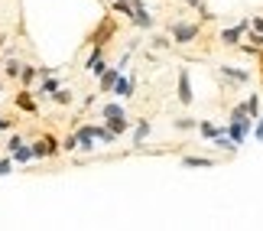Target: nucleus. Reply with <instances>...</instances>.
Segmentation results:
<instances>
[{
	"label": "nucleus",
	"mask_w": 263,
	"mask_h": 231,
	"mask_svg": "<svg viewBox=\"0 0 263 231\" xmlns=\"http://www.w3.org/2000/svg\"><path fill=\"white\" fill-rule=\"evenodd\" d=\"M29 150H33V163L36 159H55L62 153V144H59L52 134H43V137H36L33 144H29Z\"/></svg>",
	"instance_id": "1"
},
{
	"label": "nucleus",
	"mask_w": 263,
	"mask_h": 231,
	"mask_svg": "<svg viewBox=\"0 0 263 231\" xmlns=\"http://www.w3.org/2000/svg\"><path fill=\"white\" fill-rule=\"evenodd\" d=\"M221 130H224L237 147H244L247 137H250V130H254V117H228V124L221 127Z\"/></svg>",
	"instance_id": "2"
},
{
	"label": "nucleus",
	"mask_w": 263,
	"mask_h": 231,
	"mask_svg": "<svg viewBox=\"0 0 263 231\" xmlns=\"http://www.w3.org/2000/svg\"><path fill=\"white\" fill-rule=\"evenodd\" d=\"M169 36H173V46H189V43H195V39L201 36V26H198V23H185V20H179V23H173Z\"/></svg>",
	"instance_id": "3"
},
{
	"label": "nucleus",
	"mask_w": 263,
	"mask_h": 231,
	"mask_svg": "<svg viewBox=\"0 0 263 231\" xmlns=\"http://www.w3.org/2000/svg\"><path fill=\"white\" fill-rule=\"evenodd\" d=\"M176 98H179V104H192L195 101V88H192V72L189 68H179V82H176Z\"/></svg>",
	"instance_id": "4"
},
{
	"label": "nucleus",
	"mask_w": 263,
	"mask_h": 231,
	"mask_svg": "<svg viewBox=\"0 0 263 231\" xmlns=\"http://www.w3.org/2000/svg\"><path fill=\"white\" fill-rule=\"evenodd\" d=\"M114 33H117V20H114V16H104V20L98 23V29L88 36V43H91V46H107V39L114 36Z\"/></svg>",
	"instance_id": "5"
},
{
	"label": "nucleus",
	"mask_w": 263,
	"mask_h": 231,
	"mask_svg": "<svg viewBox=\"0 0 263 231\" xmlns=\"http://www.w3.org/2000/svg\"><path fill=\"white\" fill-rule=\"evenodd\" d=\"M134 92H137V72H127V75L120 72L114 88H110V95H117L120 101H127V98H134Z\"/></svg>",
	"instance_id": "6"
},
{
	"label": "nucleus",
	"mask_w": 263,
	"mask_h": 231,
	"mask_svg": "<svg viewBox=\"0 0 263 231\" xmlns=\"http://www.w3.org/2000/svg\"><path fill=\"white\" fill-rule=\"evenodd\" d=\"M75 140H78V150L82 153H95V124H82V127H75Z\"/></svg>",
	"instance_id": "7"
},
{
	"label": "nucleus",
	"mask_w": 263,
	"mask_h": 231,
	"mask_svg": "<svg viewBox=\"0 0 263 231\" xmlns=\"http://www.w3.org/2000/svg\"><path fill=\"white\" fill-rule=\"evenodd\" d=\"M247 26H250V16H244L237 26H228V29H221V43H224V46H237L240 39H244V33H247Z\"/></svg>",
	"instance_id": "8"
},
{
	"label": "nucleus",
	"mask_w": 263,
	"mask_h": 231,
	"mask_svg": "<svg viewBox=\"0 0 263 231\" xmlns=\"http://www.w3.org/2000/svg\"><path fill=\"white\" fill-rule=\"evenodd\" d=\"M221 78H228V82H234V85H250V68H237V65H221L218 68Z\"/></svg>",
	"instance_id": "9"
},
{
	"label": "nucleus",
	"mask_w": 263,
	"mask_h": 231,
	"mask_svg": "<svg viewBox=\"0 0 263 231\" xmlns=\"http://www.w3.org/2000/svg\"><path fill=\"white\" fill-rule=\"evenodd\" d=\"M130 23L140 26V29H153V16H149V10L143 0H134V13H130Z\"/></svg>",
	"instance_id": "10"
},
{
	"label": "nucleus",
	"mask_w": 263,
	"mask_h": 231,
	"mask_svg": "<svg viewBox=\"0 0 263 231\" xmlns=\"http://www.w3.org/2000/svg\"><path fill=\"white\" fill-rule=\"evenodd\" d=\"M13 104H16V111H23V114H39V104H36V95L29 92V88H23L16 98H13Z\"/></svg>",
	"instance_id": "11"
},
{
	"label": "nucleus",
	"mask_w": 263,
	"mask_h": 231,
	"mask_svg": "<svg viewBox=\"0 0 263 231\" xmlns=\"http://www.w3.org/2000/svg\"><path fill=\"white\" fill-rule=\"evenodd\" d=\"M120 72H124V68H117V65L110 68V65H107L104 72L98 75V78H101V82H98V92H101V95H110V88H114V82H117V75H120Z\"/></svg>",
	"instance_id": "12"
},
{
	"label": "nucleus",
	"mask_w": 263,
	"mask_h": 231,
	"mask_svg": "<svg viewBox=\"0 0 263 231\" xmlns=\"http://www.w3.org/2000/svg\"><path fill=\"white\" fill-rule=\"evenodd\" d=\"M59 85H62V82H59V78H55V72H52V75H46V78H39V88H36V92H33V95H36V98H49V95H52V92H55V88H59Z\"/></svg>",
	"instance_id": "13"
},
{
	"label": "nucleus",
	"mask_w": 263,
	"mask_h": 231,
	"mask_svg": "<svg viewBox=\"0 0 263 231\" xmlns=\"http://www.w3.org/2000/svg\"><path fill=\"white\" fill-rule=\"evenodd\" d=\"M10 159H13V166H26V163H33V150H29V144H20L13 153H7Z\"/></svg>",
	"instance_id": "14"
},
{
	"label": "nucleus",
	"mask_w": 263,
	"mask_h": 231,
	"mask_svg": "<svg viewBox=\"0 0 263 231\" xmlns=\"http://www.w3.org/2000/svg\"><path fill=\"white\" fill-rule=\"evenodd\" d=\"M20 85H23V88H29V85H36L39 82V65H23V68H20Z\"/></svg>",
	"instance_id": "15"
},
{
	"label": "nucleus",
	"mask_w": 263,
	"mask_h": 231,
	"mask_svg": "<svg viewBox=\"0 0 263 231\" xmlns=\"http://www.w3.org/2000/svg\"><path fill=\"white\" fill-rule=\"evenodd\" d=\"M211 144H215V147H221V150H224V153H237V144H234V140H231L228 134H224V130H218V134L215 137H211Z\"/></svg>",
	"instance_id": "16"
},
{
	"label": "nucleus",
	"mask_w": 263,
	"mask_h": 231,
	"mask_svg": "<svg viewBox=\"0 0 263 231\" xmlns=\"http://www.w3.org/2000/svg\"><path fill=\"white\" fill-rule=\"evenodd\" d=\"M240 111H244L247 117H257V114L263 111V108H260V95H254V92H250V98H247V101H240Z\"/></svg>",
	"instance_id": "17"
},
{
	"label": "nucleus",
	"mask_w": 263,
	"mask_h": 231,
	"mask_svg": "<svg viewBox=\"0 0 263 231\" xmlns=\"http://www.w3.org/2000/svg\"><path fill=\"white\" fill-rule=\"evenodd\" d=\"M124 101H107L104 108H101V120H107V117H124Z\"/></svg>",
	"instance_id": "18"
},
{
	"label": "nucleus",
	"mask_w": 263,
	"mask_h": 231,
	"mask_svg": "<svg viewBox=\"0 0 263 231\" xmlns=\"http://www.w3.org/2000/svg\"><path fill=\"white\" fill-rule=\"evenodd\" d=\"M49 98H52V101H55V104H62V108L75 101V95H72V88H65V85H59V88H55V92H52V95H49Z\"/></svg>",
	"instance_id": "19"
},
{
	"label": "nucleus",
	"mask_w": 263,
	"mask_h": 231,
	"mask_svg": "<svg viewBox=\"0 0 263 231\" xmlns=\"http://www.w3.org/2000/svg\"><path fill=\"white\" fill-rule=\"evenodd\" d=\"M104 68H107L104 56H88V59H85V72H91V75H101Z\"/></svg>",
	"instance_id": "20"
},
{
	"label": "nucleus",
	"mask_w": 263,
	"mask_h": 231,
	"mask_svg": "<svg viewBox=\"0 0 263 231\" xmlns=\"http://www.w3.org/2000/svg\"><path fill=\"white\" fill-rule=\"evenodd\" d=\"M182 166H189V169H208V166H215V159H208V156H182Z\"/></svg>",
	"instance_id": "21"
},
{
	"label": "nucleus",
	"mask_w": 263,
	"mask_h": 231,
	"mask_svg": "<svg viewBox=\"0 0 263 231\" xmlns=\"http://www.w3.org/2000/svg\"><path fill=\"white\" fill-rule=\"evenodd\" d=\"M104 127H110V130L120 137V134H127V130H130V120H127V114H124V117H107Z\"/></svg>",
	"instance_id": "22"
},
{
	"label": "nucleus",
	"mask_w": 263,
	"mask_h": 231,
	"mask_svg": "<svg viewBox=\"0 0 263 231\" xmlns=\"http://www.w3.org/2000/svg\"><path fill=\"white\" fill-rule=\"evenodd\" d=\"M95 140H98V144H114L117 134L110 127H104V124H95Z\"/></svg>",
	"instance_id": "23"
},
{
	"label": "nucleus",
	"mask_w": 263,
	"mask_h": 231,
	"mask_svg": "<svg viewBox=\"0 0 263 231\" xmlns=\"http://www.w3.org/2000/svg\"><path fill=\"white\" fill-rule=\"evenodd\" d=\"M146 137H149V120H137V127H134V147H143Z\"/></svg>",
	"instance_id": "24"
},
{
	"label": "nucleus",
	"mask_w": 263,
	"mask_h": 231,
	"mask_svg": "<svg viewBox=\"0 0 263 231\" xmlns=\"http://www.w3.org/2000/svg\"><path fill=\"white\" fill-rule=\"evenodd\" d=\"M110 10H114L117 16H127V20H130V13H134V0H114V4H110Z\"/></svg>",
	"instance_id": "25"
},
{
	"label": "nucleus",
	"mask_w": 263,
	"mask_h": 231,
	"mask_svg": "<svg viewBox=\"0 0 263 231\" xmlns=\"http://www.w3.org/2000/svg\"><path fill=\"white\" fill-rule=\"evenodd\" d=\"M20 68H23V62H20V59H13V56H7V62H4V75H7V78H16V75H20Z\"/></svg>",
	"instance_id": "26"
},
{
	"label": "nucleus",
	"mask_w": 263,
	"mask_h": 231,
	"mask_svg": "<svg viewBox=\"0 0 263 231\" xmlns=\"http://www.w3.org/2000/svg\"><path fill=\"white\" fill-rule=\"evenodd\" d=\"M195 130H198V134L205 137V140H211V137H215L218 130H221V127H218V124H211V120H198V127H195Z\"/></svg>",
	"instance_id": "27"
},
{
	"label": "nucleus",
	"mask_w": 263,
	"mask_h": 231,
	"mask_svg": "<svg viewBox=\"0 0 263 231\" xmlns=\"http://www.w3.org/2000/svg\"><path fill=\"white\" fill-rule=\"evenodd\" d=\"M173 127H176V130H195L198 120H195V117H179V120H173Z\"/></svg>",
	"instance_id": "28"
},
{
	"label": "nucleus",
	"mask_w": 263,
	"mask_h": 231,
	"mask_svg": "<svg viewBox=\"0 0 263 231\" xmlns=\"http://www.w3.org/2000/svg\"><path fill=\"white\" fill-rule=\"evenodd\" d=\"M250 134H254V140H257V144H263V111L254 117V130H250Z\"/></svg>",
	"instance_id": "29"
},
{
	"label": "nucleus",
	"mask_w": 263,
	"mask_h": 231,
	"mask_svg": "<svg viewBox=\"0 0 263 231\" xmlns=\"http://www.w3.org/2000/svg\"><path fill=\"white\" fill-rule=\"evenodd\" d=\"M20 144H26V140H23V137H20V134H10V137H7V144H4V147H7V153H13V150H16Z\"/></svg>",
	"instance_id": "30"
},
{
	"label": "nucleus",
	"mask_w": 263,
	"mask_h": 231,
	"mask_svg": "<svg viewBox=\"0 0 263 231\" xmlns=\"http://www.w3.org/2000/svg\"><path fill=\"white\" fill-rule=\"evenodd\" d=\"M75 150H78V140H75V134H68L62 140V153H75Z\"/></svg>",
	"instance_id": "31"
},
{
	"label": "nucleus",
	"mask_w": 263,
	"mask_h": 231,
	"mask_svg": "<svg viewBox=\"0 0 263 231\" xmlns=\"http://www.w3.org/2000/svg\"><path fill=\"white\" fill-rule=\"evenodd\" d=\"M13 173V159L10 156H0V176H10Z\"/></svg>",
	"instance_id": "32"
},
{
	"label": "nucleus",
	"mask_w": 263,
	"mask_h": 231,
	"mask_svg": "<svg viewBox=\"0 0 263 231\" xmlns=\"http://www.w3.org/2000/svg\"><path fill=\"white\" fill-rule=\"evenodd\" d=\"M10 130H13V120H10V117H4V114H0V134H10Z\"/></svg>",
	"instance_id": "33"
},
{
	"label": "nucleus",
	"mask_w": 263,
	"mask_h": 231,
	"mask_svg": "<svg viewBox=\"0 0 263 231\" xmlns=\"http://www.w3.org/2000/svg\"><path fill=\"white\" fill-rule=\"evenodd\" d=\"M250 29H257V33H263V16H250Z\"/></svg>",
	"instance_id": "34"
},
{
	"label": "nucleus",
	"mask_w": 263,
	"mask_h": 231,
	"mask_svg": "<svg viewBox=\"0 0 263 231\" xmlns=\"http://www.w3.org/2000/svg\"><path fill=\"white\" fill-rule=\"evenodd\" d=\"M257 62H260V72H263V49H260V52H257Z\"/></svg>",
	"instance_id": "35"
},
{
	"label": "nucleus",
	"mask_w": 263,
	"mask_h": 231,
	"mask_svg": "<svg viewBox=\"0 0 263 231\" xmlns=\"http://www.w3.org/2000/svg\"><path fill=\"white\" fill-rule=\"evenodd\" d=\"M0 92H4V88H0Z\"/></svg>",
	"instance_id": "36"
}]
</instances>
